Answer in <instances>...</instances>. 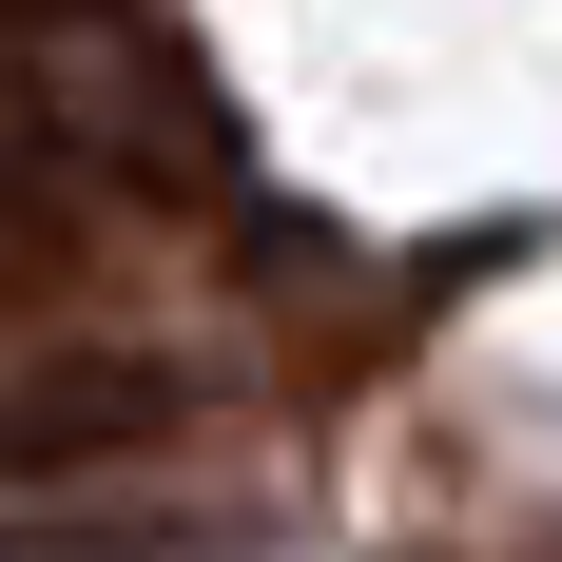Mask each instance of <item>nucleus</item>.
<instances>
[{
    "mask_svg": "<svg viewBox=\"0 0 562 562\" xmlns=\"http://www.w3.org/2000/svg\"><path fill=\"white\" fill-rule=\"evenodd\" d=\"M175 427H194L175 369H136V349H40V369H0V505L98 485V465H156Z\"/></svg>",
    "mask_w": 562,
    "mask_h": 562,
    "instance_id": "f257e3e1",
    "label": "nucleus"
}]
</instances>
